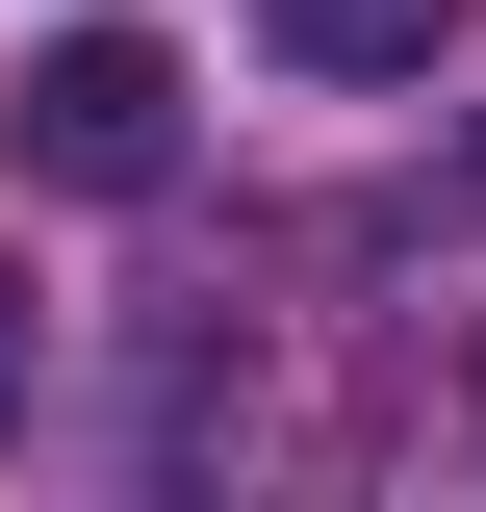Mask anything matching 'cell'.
Segmentation results:
<instances>
[{
	"label": "cell",
	"mask_w": 486,
	"mask_h": 512,
	"mask_svg": "<svg viewBox=\"0 0 486 512\" xmlns=\"http://www.w3.org/2000/svg\"><path fill=\"white\" fill-rule=\"evenodd\" d=\"M0 128H26V180H77V205H154V180H180V52H154V26H52Z\"/></svg>",
	"instance_id": "6da1fadb"
},
{
	"label": "cell",
	"mask_w": 486,
	"mask_h": 512,
	"mask_svg": "<svg viewBox=\"0 0 486 512\" xmlns=\"http://www.w3.org/2000/svg\"><path fill=\"white\" fill-rule=\"evenodd\" d=\"M256 26H282L307 77H435L461 52V0H256Z\"/></svg>",
	"instance_id": "7a4b0ae2"
},
{
	"label": "cell",
	"mask_w": 486,
	"mask_h": 512,
	"mask_svg": "<svg viewBox=\"0 0 486 512\" xmlns=\"http://www.w3.org/2000/svg\"><path fill=\"white\" fill-rule=\"evenodd\" d=\"M0 410H26V282H0Z\"/></svg>",
	"instance_id": "3957f363"
}]
</instances>
